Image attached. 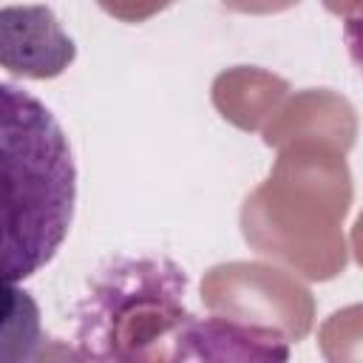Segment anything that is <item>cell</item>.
Here are the masks:
<instances>
[{"label": "cell", "mask_w": 363, "mask_h": 363, "mask_svg": "<svg viewBox=\"0 0 363 363\" xmlns=\"http://www.w3.org/2000/svg\"><path fill=\"white\" fill-rule=\"evenodd\" d=\"M77 204V164L57 116L0 82V281L37 275L62 247Z\"/></svg>", "instance_id": "obj_1"}, {"label": "cell", "mask_w": 363, "mask_h": 363, "mask_svg": "<svg viewBox=\"0 0 363 363\" xmlns=\"http://www.w3.org/2000/svg\"><path fill=\"white\" fill-rule=\"evenodd\" d=\"M74 60L77 45L48 6L0 9V68L26 79H51Z\"/></svg>", "instance_id": "obj_2"}, {"label": "cell", "mask_w": 363, "mask_h": 363, "mask_svg": "<svg viewBox=\"0 0 363 363\" xmlns=\"http://www.w3.org/2000/svg\"><path fill=\"white\" fill-rule=\"evenodd\" d=\"M45 335L34 295L17 281H0V363H26L40 354Z\"/></svg>", "instance_id": "obj_3"}]
</instances>
